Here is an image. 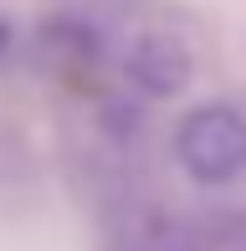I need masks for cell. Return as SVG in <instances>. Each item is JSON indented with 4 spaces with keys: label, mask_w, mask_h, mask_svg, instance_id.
Listing matches in <instances>:
<instances>
[{
    "label": "cell",
    "mask_w": 246,
    "mask_h": 251,
    "mask_svg": "<svg viewBox=\"0 0 246 251\" xmlns=\"http://www.w3.org/2000/svg\"><path fill=\"white\" fill-rule=\"evenodd\" d=\"M190 72H195L190 47H185L180 36H164V31L139 36L133 51L123 56V77H128L144 98H174V93H185V87H190Z\"/></svg>",
    "instance_id": "cell-2"
},
{
    "label": "cell",
    "mask_w": 246,
    "mask_h": 251,
    "mask_svg": "<svg viewBox=\"0 0 246 251\" xmlns=\"http://www.w3.org/2000/svg\"><path fill=\"white\" fill-rule=\"evenodd\" d=\"M174 159L195 185H231L246 175V118L226 102H200L174 128Z\"/></svg>",
    "instance_id": "cell-1"
},
{
    "label": "cell",
    "mask_w": 246,
    "mask_h": 251,
    "mask_svg": "<svg viewBox=\"0 0 246 251\" xmlns=\"http://www.w3.org/2000/svg\"><path fill=\"white\" fill-rule=\"evenodd\" d=\"M5 51H10V16L0 10V62H5Z\"/></svg>",
    "instance_id": "cell-3"
}]
</instances>
